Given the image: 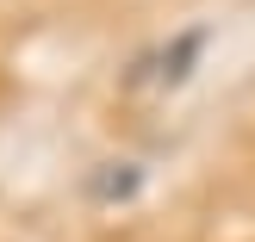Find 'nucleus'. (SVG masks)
<instances>
[{"instance_id": "1", "label": "nucleus", "mask_w": 255, "mask_h": 242, "mask_svg": "<svg viewBox=\"0 0 255 242\" xmlns=\"http://www.w3.org/2000/svg\"><path fill=\"white\" fill-rule=\"evenodd\" d=\"M199 50H206V31H181L168 50H156V56H137L131 75H125V87H181L187 69L199 62Z\"/></svg>"}, {"instance_id": "2", "label": "nucleus", "mask_w": 255, "mask_h": 242, "mask_svg": "<svg viewBox=\"0 0 255 242\" xmlns=\"http://www.w3.org/2000/svg\"><path fill=\"white\" fill-rule=\"evenodd\" d=\"M94 193H100V199H125V193H137V168H125V174H100Z\"/></svg>"}]
</instances>
